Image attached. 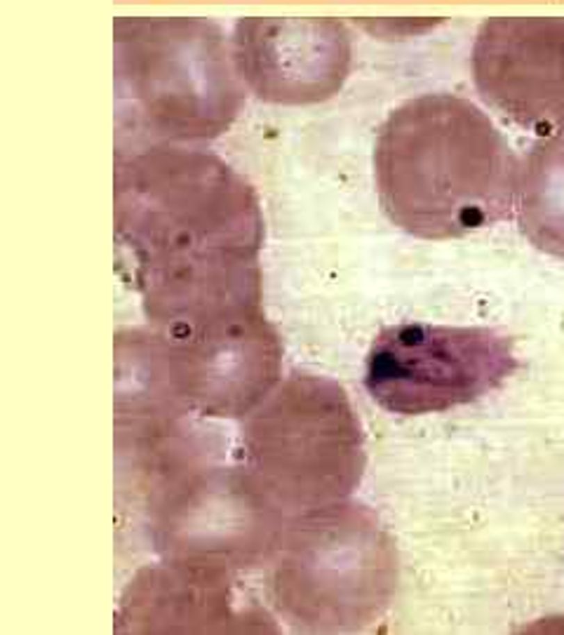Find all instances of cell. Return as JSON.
Segmentation results:
<instances>
[{"instance_id":"1","label":"cell","mask_w":564,"mask_h":635,"mask_svg":"<svg viewBox=\"0 0 564 635\" xmlns=\"http://www.w3.org/2000/svg\"><path fill=\"white\" fill-rule=\"evenodd\" d=\"M113 221L151 328L261 308V205L219 156L179 144L115 153Z\"/></svg>"},{"instance_id":"2","label":"cell","mask_w":564,"mask_h":635,"mask_svg":"<svg viewBox=\"0 0 564 635\" xmlns=\"http://www.w3.org/2000/svg\"><path fill=\"white\" fill-rule=\"evenodd\" d=\"M376 193L409 236L463 238L515 212L519 160L492 118L456 95H424L388 115L374 146Z\"/></svg>"},{"instance_id":"3","label":"cell","mask_w":564,"mask_h":635,"mask_svg":"<svg viewBox=\"0 0 564 635\" xmlns=\"http://www.w3.org/2000/svg\"><path fill=\"white\" fill-rule=\"evenodd\" d=\"M118 137L132 151L153 144L209 141L224 134L245 102L219 24L186 17L113 24Z\"/></svg>"},{"instance_id":"4","label":"cell","mask_w":564,"mask_h":635,"mask_svg":"<svg viewBox=\"0 0 564 635\" xmlns=\"http://www.w3.org/2000/svg\"><path fill=\"white\" fill-rule=\"evenodd\" d=\"M129 445L146 480L151 541L163 560L226 574L268 560L287 515L247 466L204 459L182 424Z\"/></svg>"},{"instance_id":"5","label":"cell","mask_w":564,"mask_h":635,"mask_svg":"<svg viewBox=\"0 0 564 635\" xmlns=\"http://www.w3.org/2000/svg\"><path fill=\"white\" fill-rule=\"evenodd\" d=\"M266 563L273 605L306 633L362 631L398 588L388 529L371 508L346 499L284 522Z\"/></svg>"},{"instance_id":"6","label":"cell","mask_w":564,"mask_h":635,"mask_svg":"<svg viewBox=\"0 0 564 635\" xmlns=\"http://www.w3.org/2000/svg\"><path fill=\"white\" fill-rule=\"evenodd\" d=\"M245 466L284 515L344 501L360 485L362 424L346 388L294 372L254 407L243 428Z\"/></svg>"},{"instance_id":"7","label":"cell","mask_w":564,"mask_h":635,"mask_svg":"<svg viewBox=\"0 0 564 635\" xmlns=\"http://www.w3.org/2000/svg\"><path fill=\"white\" fill-rule=\"evenodd\" d=\"M515 369L510 337L489 328L405 323L376 335L364 388L393 415H430L473 403Z\"/></svg>"},{"instance_id":"8","label":"cell","mask_w":564,"mask_h":635,"mask_svg":"<svg viewBox=\"0 0 564 635\" xmlns=\"http://www.w3.org/2000/svg\"><path fill=\"white\" fill-rule=\"evenodd\" d=\"M475 88L489 106L522 127H564V19L499 17L477 31Z\"/></svg>"},{"instance_id":"9","label":"cell","mask_w":564,"mask_h":635,"mask_svg":"<svg viewBox=\"0 0 564 635\" xmlns=\"http://www.w3.org/2000/svg\"><path fill=\"white\" fill-rule=\"evenodd\" d=\"M231 50L245 88L261 102L284 106L334 97L353 59L351 33L337 19H238Z\"/></svg>"},{"instance_id":"10","label":"cell","mask_w":564,"mask_h":635,"mask_svg":"<svg viewBox=\"0 0 564 635\" xmlns=\"http://www.w3.org/2000/svg\"><path fill=\"white\" fill-rule=\"evenodd\" d=\"M226 572L165 563L139 570L122 593L118 633H226L275 631L252 607L238 612Z\"/></svg>"},{"instance_id":"11","label":"cell","mask_w":564,"mask_h":635,"mask_svg":"<svg viewBox=\"0 0 564 635\" xmlns=\"http://www.w3.org/2000/svg\"><path fill=\"white\" fill-rule=\"evenodd\" d=\"M515 214L534 248L564 259V127L543 134L519 163Z\"/></svg>"}]
</instances>
